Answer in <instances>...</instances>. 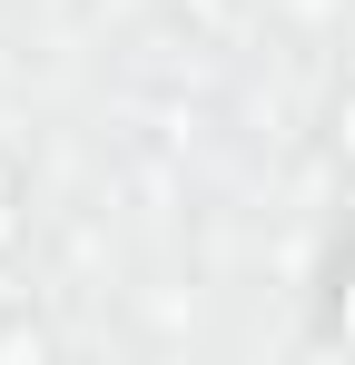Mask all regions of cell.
<instances>
[{
    "label": "cell",
    "instance_id": "7a4b0ae2",
    "mask_svg": "<svg viewBox=\"0 0 355 365\" xmlns=\"http://www.w3.org/2000/svg\"><path fill=\"white\" fill-rule=\"evenodd\" d=\"M59 336L40 326V316H0V356H50Z\"/></svg>",
    "mask_w": 355,
    "mask_h": 365
},
{
    "label": "cell",
    "instance_id": "6da1fadb",
    "mask_svg": "<svg viewBox=\"0 0 355 365\" xmlns=\"http://www.w3.org/2000/svg\"><path fill=\"white\" fill-rule=\"evenodd\" d=\"M20 247H30V168L0 148V267H10Z\"/></svg>",
    "mask_w": 355,
    "mask_h": 365
}]
</instances>
